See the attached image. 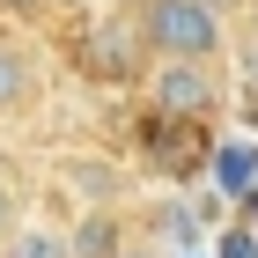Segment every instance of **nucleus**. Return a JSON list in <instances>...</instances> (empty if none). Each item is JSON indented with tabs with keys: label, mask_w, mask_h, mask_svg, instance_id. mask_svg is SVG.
Listing matches in <instances>:
<instances>
[{
	"label": "nucleus",
	"mask_w": 258,
	"mask_h": 258,
	"mask_svg": "<svg viewBox=\"0 0 258 258\" xmlns=\"http://www.w3.org/2000/svg\"><path fill=\"white\" fill-rule=\"evenodd\" d=\"M140 37H148V52L155 59H214L221 52V8H207V0H140Z\"/></svg>",
	"instance_id": "f257e3e1"
},
{
	"label": "nucleus",
	"mask_w": 258,
	"mask_h": 258,
	"mask_svg": "<svg viewBox=\"0 0 258 258\" xmlns=\"http://www.w3.org/2000/svg\"><path fill=\"white\" fill-rule=\"evenodd\" d=\"M148 103H155V118L162 125H199V118H214V67H199V59H162L155 74H148Z\"/></svg>",
	"instance_id": "f03ea898"
},
{
	"label": "nucleus",
	"mask_w": 258,
	"mask_h": 258,
	"mask_svg": "<svg viewBox=\"0 0 258 258\" xmlns=\"http://www.w3.org/2000/svg\"><path fill=\"white\" fill-rule=\"evenodd\" d=\"M148 67V37H140V22H118V15H103L96 30H89V74L103 81H125Z\"/></svg>",
	"instance_id": "7ed1b4c3"
},
{
	"label": "nucleus",
	"mask_w": 258,
	"mask_h": 258,
	"mask_svg": "<svg viewBox=\"0 0 258 258\" xmlns=\"http://www.w3.org/2000/svg\"><path fill=\"white\" fill-rule=\"evenodd\" d=\"M30 96H37V59L15 37H0V111H22Z\"/></svg>",
	"instance_id": "20e7f679"
},
{
	"label": "nucleus",
	"mask_w": 258,
	"mask_h": 258,
	"mask_svg": "<svg viewBox=\"0 0 258 258\" xmlns=\"http://www.w3.org/2000/svg\"><path fill=\"white\" fill-rule=\"evenodd\" d=\"M214 184L229 199H243L258 184V148H251V140H221V148H214Z\"/></svg>",
	"instance_id": "39448f33"
},
{
	"label": "nucleus",
	"mask_w": 258,
	"mask_h": 258,
	"mask_svg": "<svg viewBox=\"0 0 258 258\" xmlns=\"http://www.w3.org/2000/svg\"><path fill=\"white\" fill-rule=\"evenodd\" d=\"M67 251H74V258H118V229L96 214V221H81L74 236H67Z\"/></svg>",
	"instance_id": "423d86ee"
},
{
	"label": "nucleus",
	"mask_w": 258,
	"mask_h": 258,
	"mask_svg": "<svg viewBox=\"0 0 258 258\" xmlns=\"http://www.w3.org/2000/svg\"><path fill=\"white\" fill-rule=\"evenodd\" d=\"M8 258H74V251H67V236H59V229H15Z\"/></svg>",
	"instance_id": "0eeeda50"
},
{
	"label": "nucleus",
	"mask_w": 258,
	"mask_h": 258,
	"mask_svg": "<svg viewBox=\"0 0 258 258\" xmlns=\"http://www.w3.org/2000/svg\"><path fill=\"white\" fill-rule=\"evenodd\" d=\"M22 229V207H15V177L0 170V236H15Z\"/></svg>",
	"instance_id": "6e6552de"
},
{
	"label": "nucleus",
	"mask_w": 258,
	"mask_h": 258,
	"mask_svg": "<svg viewBox=\"0 0 258 258\" xmlns=\"http://www.w3.org/2000/svg\"><path fill=\"white\" fill-rule=\"evenodd\" d=\"M214 258H258V236L251 229H229V236H221V251Z\"/></svg>",
	"instance_id": "1a4fd4ad"
},
{
	"label": "nucleus",
	"mask_w": 258,
	"mask_h": 258,
	"mask_svg": "<svg viewBox=\"0 0 258 258\" xmlns=\"http://www.w3.org/2000/svg\"><path fill=\"white\" fill-rule=\"evenodd\" d=\"M243 81H251V89H258V52H251V67H243Z\"/></svg>",
	"instance_id": "9d476101"
},
{
	"label": "nucleus",
	"mask_w": 258,
	"mask_h": 258,
	"mask_svg": "<svg viewBox=\"0 0 258 258\" xmlns=\"http://www.w3.org/2000/svg\"><path fill=\"white\" fill-rule=\"evenodd\" d=\"M118 258H155V251H118Z\"/></svg>",
	"instance_id": "9b49d317"
},
{
	"label": "nucleus",
	"mask_w": 258,
	"mask_h": 258,
	"mask_svg": "<svg viewBox=\"0 0 258 258\" xmlns=\"http://www.w3.org/2000/svg\"><path fill=\"white\" fill-rule=\"evenodd\" d=\"M251 30H258V0H251Z\"/></svg>",
	"instance_id": "f8f14e48"
},
{
	"label": "nucleus",
	"mask_w": 258,
	"mask_h": 258,
	"mask_svg": "<svg viewBox=\"0 0 258 258\" xmlns=\"http://www.w3.org/2000/svg\"><path fill=\"white\" fill-rule=\"evenodd\" d=\"M184 258H207V251H184Z\"/></svg>",
	"instance_id": "ddd939ff"
}]
</instances>
